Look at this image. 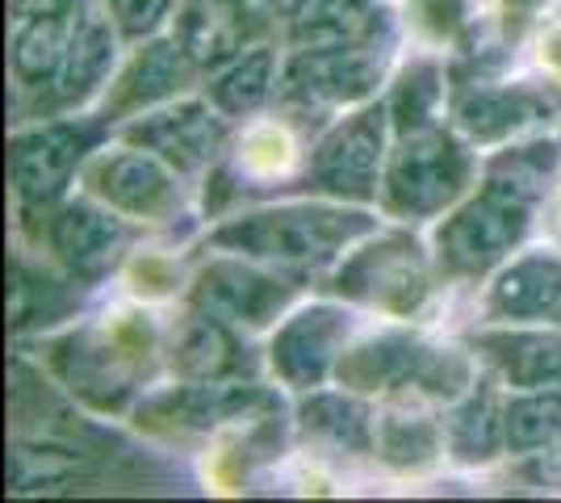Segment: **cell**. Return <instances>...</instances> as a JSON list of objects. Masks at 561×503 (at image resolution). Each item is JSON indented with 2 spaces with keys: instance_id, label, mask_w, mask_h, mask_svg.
Returning a JSON list of instances; mask_svg holds the SVG:
<instances>
[]
</instances>
